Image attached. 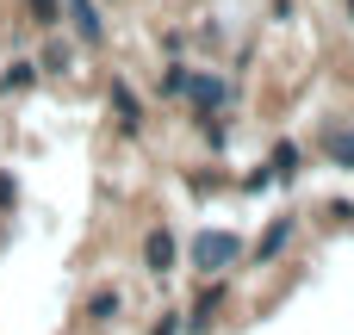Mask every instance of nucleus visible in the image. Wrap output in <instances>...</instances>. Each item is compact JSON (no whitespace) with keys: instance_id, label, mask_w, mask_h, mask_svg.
<instances>
[{"instance_id":"f257e3e1","label":"nucleus","mask_w":354,"mask_h":335,"mask_svg":"<svg viewBox=\"0 0 354 335\" xmlns=\"http://www.w3.org/2000/svg\"><path fill=\"white\" fill-rule=\"evenodd\" d=\"M236 255H243V242H236V236H224V230L193 242V261H199V267H230Z\"/></svg>"},{"instance_id":"f03ea898","label":"nucleus","mask_w":354,"mask_h":335,"mask_svg":"<svg viewBox=\"0 0 354 335\" xmlns=\"http://www.w3.org/2000/svg\"><path fill=\"white\" fill-rule=\"evenodd\" d=\"M143 255H149V274H168V267H174V242H168V230H156V236L143 242Z\"/></svg>"},{"instance_id":"7ed1b4c3","label":"nucleus","mask_w":354,"mask_h":335,"mask_svg":"<svg viewBox=\"0 0 354 335\" xmlns=\"http://www.w3.org/2000/svg\"><path fill=\"white\" fill-rule=\"evenodd\" d=\"M330 155H336L342 168H354V131H336V137H330Z\"/></svg>"},{"instance_id":"20e7f679","label":"nucleus","mask_w":354,"mask_h":335,"mask_svg":"<svg viewBox=\"0 0 354 335\" xmlns=\"http://www.w3.org/2000/svg\"><path fill=\"white\" fill-rule=\"evenodd\" d=\"M75 25H81V37H87V44L100 37V19H93V6H87V0H75Z\"/></svg>"},{"instance_id":"39448f33","label":"nucleus","mask_w":354,"mask_h":335,"mask_svg":"<svg viewBox=\"0 0 354 335\" xmlns=\"http://www.w3.org/2000/svg\"><path fill=\"white\" fill-rule=\"evenodd\" d=\"M87 311H93L100 323H106V317H118V292H93V305H87Z\"/></svg>"},{"instance_id":"423d86ee","label":"nucleus","mask_w":354,"mask_h":335,"mask_svg":"<svg viewBox=\"0 0 354 335\" xmlns=\"http://www.w3.org/2000/svg\"><path fill=\"white\" fill-rule=\"evenodd\" d=\"M112 99H118V112H124V131H137V99H131V87H118Z\"/></svg>"},{"instance_id":"0eeeda50","label":"nucleus","mask_w":354,"mask_h":335,"mask_svg":"<svg viewBox=\"0 0 354 335\" xmlns=\"http://www.w3.org/2000/svg\"><path fill=\"white\" fill-rule=\"evenodd\" d=\"M286 236H292V224H274V230H268V242H261V255H274V249H280Z\"/></svg>"},{"instance_id":"6e6552de","label":"nucleus","mask_w":354,"mask_h":335,"mask_svg":"<svg viewBox=\"0 0 354 335\" xmlns=\"http://www.w3.org/2000/svg\"><path fill=\"white\" fill-rule=\"evenodd\" d=\"M0 205H12V180L6 174H0Z\"/></svg>"}]
</instances>
